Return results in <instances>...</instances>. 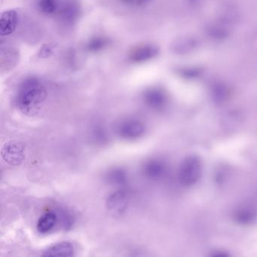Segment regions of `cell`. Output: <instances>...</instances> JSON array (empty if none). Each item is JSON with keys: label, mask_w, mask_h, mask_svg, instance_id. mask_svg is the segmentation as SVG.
I'll use <instances>...</instances> for the list:
<instances>
[{"label": "cell", "mask_w": 257, "mask_h": 257, "mask_svg": "<svg viewBox=\"0 0 257 257\" xmlns=\"http://www.w3.org/2000/svg\"><path fill=\"white\" fill-rule=\"evenodd\" d=\"M46 97L47 91L41 81L37 77H30L21 84L16 102L24 114L34 116L40 112Z\"/></svg>", "instance_id": "1"}, {"label": "cell", "mask_w": 257, "mask_h": 257, "mask_svg": "<svg viewBox=\"0 0 257 257\" xmlns=\"http://www.w3.org/2000/svg\"><path fill=\"white\" fill-rule=\"evenodd\" d=\"M202 174V163L197 156L184 159L179 170V180L185 186H192L198 183Z\"/></svg>", "instance_id": "2"}, {"label": "cell", "mask_w": 257, "mask_h": 257, "mask_svg": "<svg viewBox=\"0 0 257 257\" xmlns=\"http://www.w3.org/2000/svg\"><path fill=\"white\" fill-rule=\"evenodd\" d=\"M146 127L144 122L138 118H126L118 123L116 133L125 141H135L144 136Z\"/></svg>", "instance_id": "3"}, {"label": "cell", "mask_w": 257, "mask_h": 257, "mask_svg": "<svg viewBox=\"0 0 257 257\" xmlns=\"http://www.w3.org/2000/svg\"><path fill=\"white\" fill-rule=\"evenodd\" d=\"M1 155L9 165L18 166L25 160V147L19 141H10L3 147Z\"/></svg>", "instance_id": "4"}, {"label": "cell", "mask_w": 257, "mask_h": 257, "mask_svg": "<svg viewBox=\"0 0 257 257\" xmlns=\"http://www.w3.org/2000/svg\"><path fill=\"white\" fill-rule=\"evenodd\" d=\"M128 206V195L124 189H119L108 197L106 207L115 216H121Z\"/></svg>", "instance_id": "5"}, {"label": "cell", "mask_w": 257, "mask_h": 257, "mask_svg": "<svg viewBox=\"0 0 257 257\" xmlns=\"http://www.w3.org/2000/svg\"><path fill=\"white\" fill-rule=\"evenodd\" d=\"M159 49L156 45H141L131 52L129 58L131 61L136 64L147 62L157 56Z\"/></svg>", "instance_id": "6"}, {"label": "cell", "mask_w": 257, "mask_h": 257, "mask_svg": "<svg viewBox=\"0 0 257 257\" xmlns=\"http://www.w3.org/2000/svg\"><path fill=\"white\" fill-rule=\"evenodd\" d=\"M144 100L149 107L159 109L165 106L166 103V95L164 91L159 88H151L144 92Z\"/></svg>", "instance_id": "7"}, {"label": "cell", "mask_w": 257, "mask_h": 257, "mask_svg": "<svg viewBox=\"0 0 257 257\" xmlns=\"http://www.w3.org/2000/svg\"><path fill=\"white\" fill-rule=\"evenodd\" d=\"M19 23V16L14 10L6 12L0 19V34L1 37L9 36L14 32Z\"/></svg>", "instance_id": "8"}, {"label": "cell", "mask_w": 257, "mask_h": 257, "mask_svg": "<svg viewBox=\"0 0 257 257\" xmlns=\"http://www.w3.org/2000/svg\"><path fill=\"white\" fill-rule=\"evenodd\" d=\"M59 222L58 213L49 211L40 216L37 224V228L40 234H48L51 232Z\"/></svg>", "instance_id": "9"}, {"label": "cell", "mask_w": 257, "mask_h": 257, "mask_svg": "<svg viewBox=\"0 0 257 257\" xmlns=\"http://www.w3.org/2000/svg\"><path fill=\"white\" fill-rule=\"evenodd\" d=\"M75 248L69 241L55 243L48 247L42 255L44 256H72L74 255Z\"/></svg>", "instance_id": "10"}, {"label": "cell", "mask_w": 257, "mask_h": 257, "mask_svg": "<svg viewBox=\"0 0 257 257\" xmlns=\"http://www.w3.org/2000/svg\"><path fill=\"white\" fill-rule=\"evenodd\" d=\"M198 47V42L192 37L177 38L173 43L172 49L179 55H186L195 51Z\"/></svg>", "instance_id": "11"}, {"label": "cell", "mask_w": 257, "mask_h": 257, "mask_svg": "<svg viewBox=\"0 0 257 257\" xmlns=\"http://www.w3.org/2000/svg\"><path fill=\"white\" fill-rule=\"evenodd\" d=\"M143 172L146 177L150 180L161 178L165 172V166L161 161L151 159L146 162L143 167Z\"/></svg>", "instance_id": "12"}, {"label": "cell", "mask_w": 257, "mask_h": 257, "mask_svg": "<svg viewBox=\"0 0 257 257\" xmlns=\"http://www.w3.org/2000/svg\"><path fill=\"white\" fill-rule=\"evenodd\" d=\"M218 16L219 21L223 25H229L234 23L238 19V10L231 4H225L219 8Z\"/></svg>", "instance_id": "13"}, {"label": "cell", "mask_w": 257, "mask_h": 257, "mask_svg": "<svg viewBox=\"0 0 257 257\" xmlns=\"http://www.w3.org/2000/svg\"><path fill=\"white\" fill-rule=\"evenodd\" d=\"M106 180L109 184L122 186L127 183V174L121 168H113L106 174Z\"/></svg>", "instance_id": "14"}, {"label": "cell", "mask_w": 257, "mask_h": 257, "mask_svg": "<svg viewBox=\"0 0 257 257\" xmlns=\"http://www.w3.org/2000/svg\"><path fill=\"white\" fill-rule=\"evenodd\" d=\"M79 14V9L76 4H66L61 10L60 15L64 20L67 22H72L77 18Z\"/></svg>", "instance_id": "15"}, {"label": "cell", "mask_w": 257, "mask_h": 257, "mask_svg": "<svg viewBox=\"0 0 257 257\" xmlns=\"http://www.w3.org/2000/svg\"><path fill=\"white\" fill-rule=\"evenodd\" d=\"M109 43L108 39L105 37H97L90 40L87 44V49L90 52H98L103 50Z\"/></svg>", "instance_id": "16"}, {"label": "cell", "mask_w": 257, "mask_h": 257, "mask_svg": "<svg viewBox=\"0 0 257 257\" xmlns=\"http://www.w3.org/2000/svg\"><path fill=\"white\" fill-rule=\"evenodd\" d=\"M207 33L212 38L216 39V40H222L228 36V30L220 24L213 25L209 27Z\"/></svg>", "instance_id": "17"}, {"label": "cell", "mask_w": 257, "mask_h": 257, "mask_svg": "<svg viewBox=\"0 0 257 257\" xmlns=\"http://www.w3.org/2000/svg\"><path fill=\"white\" fill-rule=\"evenodd\" d=\"M39 9L45 15H53L58 9L57 0H40Z\"/></svg>", "instance_id": "18"}, {"label": "cell", "mask_w": 257, "mask_h": 257, "mask_svg": "<svg viewBox=\"0 0 257 257\" xmlns=\"http://www.w3.org/2000/svg\"><path fill=\"white\" fill-rule=\"evenodd\" d=\"M213 95L215 98L218 100H223L228 97V90L225 85L219 84L214 87L213 89Z\"/></svg>", "instance_id": "19"}, {"label": "cell", "mask_w": 257, "mask_h": 257, "mask_svg": "<svg viewBox=\"0 0 257 257\" xmlns=\"http://www.w3.org/2000/svg\"><path fill=\"white\" fill-rule=\"evenodd\" d=\"M51 53H52V49L50 48H43V49H42L40 55H41V57L44 58V57L49 56Z\"/></svg>", "instance_id": "20"}, {"label": "cell", "mask_w": 257, "mask_h": 257, "mask_svg": "<svg viewBox=\"0 0 257 257\" xmlns=\"http://www.w3.org/2000/svg\"><path fill=\"white\" fill-rule=\"evenodd\" d=\"M150 0H135V2L138 5H144L147 3L150 2Z\"/></svg>", "instance_id": "21"}]
</instances>
